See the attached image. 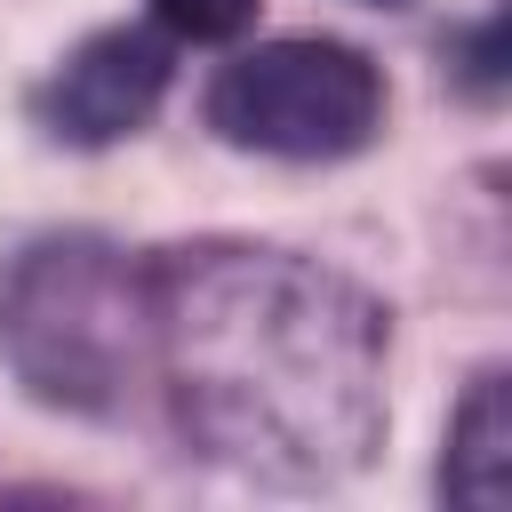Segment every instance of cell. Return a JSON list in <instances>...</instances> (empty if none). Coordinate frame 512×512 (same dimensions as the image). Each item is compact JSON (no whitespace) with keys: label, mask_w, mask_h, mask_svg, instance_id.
I'll return each mask as SVG.
<instances>
[{"label":"cell","mask_w":512,"mask_h":512,"mask_svg":"<svg viewBox=\"0 0 512 512\" xmlns=\"http://www.w3.org/2000/svg\"><path fill=\"white\" fill-rule=\"evenodd\" d=\"M144 344L184 432L264 480L328 488L384 432V312L288 248H168L144 272Z\"/></svg>","instance_id":"6da1fadb"},{"label":"cell","mask_w":512,"mask_h":512,"mask_svg":"<svg viewBox=\"0 0 512 512\" xmlns=\"http://www.w3.org/2000/svg\"><path fill=\"white\" fill-rule=\"evenodd\" d=\"M144 344V280L96 240H48L8 280V352L40 400L104 408Z\"/></svg>","instance_id":"7a4b0ae2"},{"label":"cell","mask_w":512,"mask_h":512,"mask_svg":"<svg viewBox=\"0 0 512 512\" xmlns=\"http://www.w3.org/2000/svg\"><path fill=\"white\" fill-rule=\"evenodd\" d=\"M208 128L264 160H344L384 128V72L344 40H264L208 80Z\"/></svg>","instance_id":"3957f363"},{"label":"cell","mask_w":512,"mask_h":512,"mask_svg":"<svg viewBox=\"0 0 512 512\" xmlns=\"http://www.w3.org/2000/svg\"><path fill=\"white\" fill-rule=\"evenodd\" d=\"M160 96H168V40L144 24H112V32H88L40 80L32 112L64 144H120L160 112Z\"/></svg>","instance_id":"277c9868"},{"label":"cell","mask_w":512,"mask_h":512,"mask_svg":"<svg viewBox=\"0 0 512 512\" xmlns=\"http://www.w3.org/2000/svg\"><path fill=\"white\" fill-rule=\"evenodd\" d=\"M504 472H512V416H504V376H480L456 408V432H448V496L472 504V512H496L504 504Z\"/></svg>","instance_id":"5b68a950"},{"label":"cell","mask_w":512,"mask_h":512,"mask_svg":"<svg viewBox=\"0 0 512 512\" xmlns=\"http://www.w3.org/2000/svg\"><path fill=\"white\" fill-rule=\"evenodd\" d=\"M152 16L176 40H232L256 24V0H152Z\"/></svg>","instance_id":"8992f818"}]
</instances>
